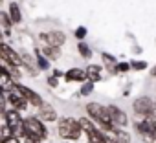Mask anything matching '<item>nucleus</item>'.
Listing matches in <instances>:
<instances>
[{"label":"nucleus","mask_w":156,"mask_h":143,"mask_svg":"<svg viewBox=\"0 0 156 143\" xmlns=\"http://www.w3.org/2000/svg\"><path fill=\"white\" fill-rule=\"evenodd\" d=\"M87 114L90 116V119H94L98 125H101L105 130H112V123L107 112V106L99 105V103H88L87 105Z\"/></svg>","instance_id":"obj_3"},{"label":"nucleus","mask_w":156,"mask_h":143,"mask_svg":"<svg viewBox=\"0 0 156 143\" xmlns=\"http://www.w3.org/2000/svg\"><path fill=\"white\" fill-rule=\"evenodd\" d=\"M107 143H118V141H116V139H108V138H107Z\"/></svg>","instance_id":"obj_33"},{"label":"nucleus","mask_w":156,"mask_h":143,"mask_svg":"<svg viewBox=\"0 0 156 143\" xmlns=\"http://www.w3.org/2000/svg\"><path fill=\"white\" fill-rule=\"evenodd\" d=\"M0 62H2L4 66L8 64V68H9V66L19 68V66L22 64V59H20V55H19L11 46L0 42Z\"/></svg>","instance_id":"obj_4"},{"label":"nucleus","mask_w":156,"mask_h":143,"mask_svg":"<svg viewBox=\"0 0 156 143\" xmlns=\"http://www.w3.org/2000/svg\"><path fill=\"white\" fill-rule=\"evenodd\" d=\"M13 90H17L28 103H31V106H37V108H41L44 103H42V99H41V96L37 94V92H33L31 88H28V86H24V85H15L13 86Z\"/></svg>","instance_id":"obj_6"},{"label":"nucleus","mask_w":156,"mask_h":143,"mask_svg":"<svg viewBox=\"0 0 156 143\" xmlns=\"http://www.w3.org/2000/svg\"><path fill=\"white\" fill-rule=\"evenodd\" d=\"M64 74H62V72L61 70H53V77H62Z\"/></svg>","instance_id":"obj_31"},{"label":"nucleus","mask_w":156,"mask_h":143,"mask_svg":"<svg viewBox=\"0 0 156 143\" xmlns=\"http://www.w3.org/2000/svg\"><path fill=\"white\" fill-rule=\"evenodd\" d=\"M151 75H152V77H156V66H154V68L151 70Z\"/></svg>","instance_id":"obj_32"},{"label":"nucleus","mask_w":156,"mask_h":143,"mask_svg":"<svg viewBox=\"0 0 156 143\" xmlns=\"http://www.w3.org/2000/svg\"><path fill=\"white\" fill-rule=\"evenodd\" d=\"M132 108H134V112L140 114V116H151V114L156 110V103H154L151 97L141 96V97H136V99H134Z\"/></svg>","instance_id":"obj_5"},{"label":"nucleus","mask_w":156,"mask_h":143,"mask_svg":"<svg viewBox=\"0 0 156 143\" xmlns=\"http://www.w3.org/2000/svg\"><path fill=\"white\" fill-rule=\"evenodd\" d=\"M41 39H42L48 46H51V48H61V46L66 42V35H64L62 31H50V33H46V35H41Z\"/></svg>","instance_id":"obj_8"},{"label":"nucleus","mask_w":156,"mask_h":143,"mask_svg":"<svg viewBox=\"0 0 156 143\" xmlns=\"http://www.w3.org/2000/svg\"><path fill=\"white\" fill-rule=\"evenodd\" d=\"M42 55H46V59H57L59 55H61V51H59V48H51V46H48V48H44L42 51H41Z\"/></svg>","instance_id":"obj_17"},{"label":"nucleus","mask_w":156,"mask_h":143,"mask_svg":"<svg viewBox=\"0 0 156 143\" xmlns=\"http://www.w3.org/2000/svg\"><path fill=\"white\" fill-rule=\"evenodd\" d=\"M9 19H11V22H13V24H15V22L19 24V22L22 20V13H20V8H19L15 2H11V4H9Z\"/></svg>","instance_id":"obj_14"},{"label":"nucleus","mask_w":156,"mask_h":143,"mask_svg":"<svg viewBox=\"0 0 156 143\" xmlns=\"http://www.w3.org/2000/svg\"><path fill=\"white\" fill-rule=\"evenodd\" d=\"M0 143H20V141H19L17 136H9V138H6L4 141H0Z\"/></svg>","instance_id":"obj_28"},{"label":"nucleus","mask_w":156,"mask_h":143,"mask_svg":"<svg viewBox=\"0 0 156 143\" xmlns=\"http://www.w3.org/2000/svg\"><path fill=\"white\" fill-rule=\"evenodd\" d=\"M0 39H2V30H0Z\"/></svg>","instance_id":"obj_34"},{"label":"nucleus","mask_w":156,"mask_h":143,"mask_svg":"<svg viewBox=\"0 0 156 143\" xmlns=\"http://www.w3.org/2000/svg\"><path fill=\"white\" fill-rule=\"evenodd\" d=\"M4 116H6V127L11 130V132H17V130H22V117H20V114L17 112V110H8V112H4Z\"/></svg>","instance_id":"obj_9"},{"label":"nucleus","mask_w":156,"mask_h":143,"mask_svg":"<svg viewBox=\"0 0 156 143\" xmlns=\"http://www.w3.org/2000/svg\"><path fill=\"white\" fill-rule=\"evenodd\" d=\"M75 39H79V40H83L85 37H87V28L85 26H79V28H75Z\"/></svg>","instance_id":"obj_22"},{"label":"nucleus","mask_w":156,"mask_h":143,"mask_svg":"<svg viewBox=\"0 0 156 143\" xmlns=\"http://www.w3.org/2000/svg\"><path fill=\"white\" fill-rule=\"evenodd\" d=\"M85 74H87V79H88L90 83H98V81L101 79V66L90 64V66L85 70Z\"/></svg>","instance_id":"obj_13"},{"label":"nucleus","mask_w":156,"mask_h":143,"mask_svg":"<svg viewBox=\"0 0 156 143\" xmlns=\"http://www.w3.org/2000/svg\"><path fill=\"white\" fill-rule=\"evenodd\" d=\"M35 55H37V64H39V68H41V70H48V68H50V62H48V59H44V55L41 53V50H37Z\"/></svg>","instance_id":"obj_19"},{"label":"nucleus","mask_w":156,"mask_h":143,"mask_svg":"<svg viewBox=\"0 0 156 143\" xmlns=\"http://www.w3.org/2000/svg\"><path fill=\"white\" fill-rule=\"evenodd\" d=\"M39 119L41 121H55L57 119V112H55V108L51 106V105H42L41 108H39Z\"/></svg>","instance_id":"obj_10"},{"label":"nucleus","mask_w":156,"mask_h":143,"mask_svg":"<svg viewBox=\"0 0 156 143\" xmlns=\"http://www.w3.org/2000/svg\"><path fill=\"white\" fill-rule=\"evenodd\" d=\"M79 121V127H81V130H85L87 134H90L92 130H96V125H94V121H90L88 117H81V119H77Z\"/></svg>","instance_id":"obj_16"},{"label":"nucleus","mask_w":156,"mask_h":143,"mask_svg":"<svg viewBox=\"0 0 156 143\" xmlns=\"http://www.w3.org/2000/svg\"><path fill=\"white\" fill-rule=\"evenodd\" d=\"M11 136V130L8 128V127H0V141H4L6 138H9Z\"/></svg>","instance_id":"obj_25"},{"label":"nucleus","mask_w":156,"mask_h":143,"mask_svg":"<svg viewBox=\"0 0 156 143\" xmlns=\"http://www.w3.org/2000/svg\"><path fill=\"white\" fill-rule=\"evenodd\" d=\"M4 106H6V96H4V90L0 88V112H6Z\"/></svg>","instance_id":"obj_26"},{"label":"nucleus","mask_w":156,"mask_h":143,"mask_svg":"<svg viewBox=\"0 0 156 143\" xmlns=\"http://www.w3.org/2000/svg\"><path fill=\"white\" fill-rule=\"evenodd\" d=\"M48 85H50V86H51V88H55V86H57V85H59V79H57V77H53V75H51V77H48Z\"/></svg>","instance_id":"obj_30"},{"label":"nucleus","mask_w":156,"mask_h":143,"mask_svg":"<svg viewBox=\"0 0 156 143\" xmlns=\"http://www.w3.org/2000/svg\"><path fill=\"white\" fill-rule=\"evenodd\" d=\"M116 141H118V143H130V138H129L127 132H123V130H116Z\"/></svg>","instance_id":"obj_20"},{"label":"nucleus","mask_w":156,"mask_h":143,"mask_svg":"<svg viewBox=\"0 0 156 143\" xmlns=\"http://www.w3.org/2000/svg\"><path fill=\"white\" fill-rule=\"evenodd\" d=\"M101 57H103V61H107L108 64H114V62H116V59H114L112 55H108V53H105V51L101 53Z\"/></svg>","instance_id":"obj_27"},{"label":"nucleus","mask_w":156,"mask_h":143,"mask_svg":"<svg viewBox=\"0 0 156 143\" xmlns=\"http://www.w3.org/2000/svg\"><path fill=\"white\" fill-rule=\"evenodd\" d=\"M22 134L28 138L30 143H35V141L44 139V138L48 136V130H46L44 123H42L39 117L30 116V117L22 119Z\"/></svg>","instance_id":"obj_1"},{"label":"nucleus","mask_w":156,"mask_h":143,"mask_svg":"<svg viewBox=\"0 0 156 143\" xmlns=\"http://www.w3.org/2000/svg\"><path fill=\"white\" fill-rule=\"evenodd\" d=\"M94 92V83H90V81H87L83 86H81V96H90Z\"/></svg>","instance_id":"obj_21"},{"label":"nucleus","mask_w":156,"mask_h":143,"mask_svg":"<svg viewBox=\"0 0 156 143\" xmlns=\"http://www.w3.org/2000/svg\"><path fill=\"white\" fill-rule=\"evenodd\" d=\"M0 20H2V24L6 26V28H11V19H9V15L8 13H0Z\"/></svg>","instance_id":"obj_24"},{"label":"nucleus","mask_w":156,"mask_h":143,"mask_svg":"<svg viewBox=\"0 0 156 143\" xmlns=\"http://www.w3.org/2000/svg\"><path fill=\"white\" fill-rule=\"evenodd\" d=\"M88 143H107V136L96 128L88 134Z\"/></svg>","instance_id":"obj_15"},{"label":"nucleus","mask_w":156,"mask_h":143,"mask_svg":"<svg viewBox=\"0 0 156 143\" xmlns=\"http://www.w3.org/2000/svg\"><path fill=\"white\" fill-rule=\"evenodd\" d=\"M129 68H130V66H129L127 62H119V64L116 66V70H118V72H127Z\"/></svg>","instance_id":"obj_29"},{"label":"nucleus","mask_w":156,"mask_h":143,"mask_svg":"<svg viewBox=\"0 0 156 143\" xmlns=\"http://www.w3.org/2000/svg\"><path fill=\"white\" fill-rule=\"evenodd\" d=\"M8 99H9V103L15 106V110H17V112H19V110H24V108H28V101H26V99H24V97H22V96L17 92V90H11Z\"/></svg>","instance_id":"obj_12"},{"label":"nucleus","mask_w":156,"mask_h":143,"mask_svg":"<svg viewBox=\"0 0 156 143\" xmlns=\"http://www.w3.org/2000/svg\"><path fill=\"white\" fill-rule=\"evenodd\" d=\"M129 66H130L132 70H145V68H147V62H145V61H132Z\"/></svg>","instance_id":"obj_23"},{"label":"nucleus","mask_w":156,"mask_h":143,"mask_svg":"<svg viewBox=\"0 0 156 143\" xmlns=\"http://www.w3.org/2000/svg\"><path fill=\"white\" fill-rule=\"evenodd\" d=\"M77 50H79L81 57H85V59H90V57H92V50H90V46L85 44V42H79V44H77Z\"/></svg>","instance_id":"obj_18"},{"label":"nucleus","mask_w":156,"mask_h":143,"mask_svg":"<svg viewBox=\"0 0 156 143\" xmlns=\"http://www.w3.org/2000/svg\"><path fill=\"white\" fill-rule=\"evenodd\" d=\"M57 132L62 139H79L81 136V127H79V121L73 119V117H62L59 121V127H57Z\"/></svg>","instance_id":"obj_2"},{"label":"nucleus","mask_w":156,"mask_h":143,"mask_svg":"<svg viewBox=\"0 0 156 143\" xmlns=\"http://www.w3.org/2000/svg\"><path fill=\"white\" fill-rule=\"evenodd\" d=\"M64 79L68 81V83H81V81H85L87 79V74H85V70H81V68H72V70H68L66 74H64Z\"/></svg>","instance_id":"obj_11"},{"label":"nucleus","mask_w":156,"mask_h":143,"mask_svg":"<svg viewBox=\"0 0 156 143\" xmlns=\"http://www.w3.org/2000/svg\"><path fill=\"white\" fill-rule=\"evenodd\" d=\"M107 112H108V117H110V123H112V127L114 125H118V127H125L129 121H127V114L121 110V108H118V106H107Z\"/></svg>","instance_id":"obj_7"}]
</instances>
